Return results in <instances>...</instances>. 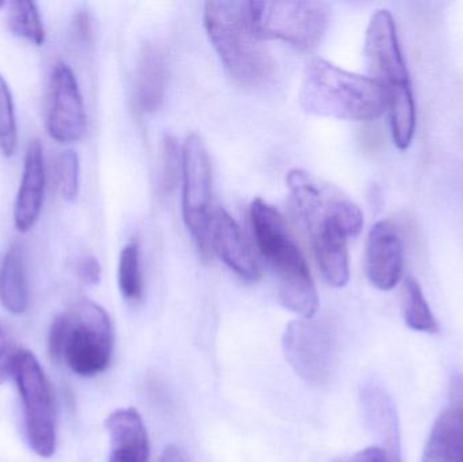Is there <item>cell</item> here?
I'll list each match as a JSON object with an SVG mask.
<instances>
[{"label": "cell", "instance_id": "1", "mask_svg": "<svg viewBox=\"0 0 463 462\" xmlns=\"http://www.w3.org/2000/svg\"><path fill=\"white\" fill-rule=\"evenodd\" d=\"M256 247L275 276L278 297L288 311L312 319L318 308L315 281L282 214L261 198L250 208Z\"/></svg>", "mask_w": 463, "mask_h": 462}, {"label": "cell", "instance_id": "2", "mask_svg": "<svg viewBox=\"0 0 463 462\" xmlns=\"http://www.w3.org/2000/svg\"><path fill=\"white\" fill-rule=\"evenodd\" d=\"M299 103L315 116L373 121L388 111L389 95L375 79L348 72L324 59H313L305 70Z\"/></svg>", "mask_w": 463, "mask_h": 462}, {"label": "cell", "instance_id": "3", "mask_svg": "<svg viewBox=\"0 0 463 462\" xmlns=\"http://www.w3.org/2000/svg\"><path fill=\"white\" fill-rule=\"evenodd\" d=\"M203 24L222 65L237 83H263L272 70L271 57L253 30L248 2H206Z\"/></svg>", "mask_w": 463, "mask_h": 462}, {"label": "cell", "instance_id": "4", "mask_svg": "<svg viewBox=\"0 0 463 462\" xmlns=\"http://www.w3.org/2000/svg\"><path fill=\"white\" fill-rule=\"evenodd\" d=\"M114 333L108 312L89 300L72 308L52 323L48 349L52 358L80 377H94L109 368L113 357Z\"/></svg>", "mask_w": 463, "mask_h": 462}, {"label": "cell", "instance_id": "5", "mask_svg": "<svg viewBox=\"0 0 463 462\" xmlns=\"http://www.w3.org/2000/svg\"><path fill=\"white\" fill-rule=\"evenodd\" d=\"M291 208L310 238L313 249L348 243L364 228V213L340 190L301 168L288 171Z\"/></svg>", "mask_w": 463, "mask_h": 462}, {"label": "cell", "instance_id": "6", "mask_svg": "<svg viewBox=\"0 0 463 462\" xmlns=\"http://www.w3.org/2000/svg\"><path fill=\"white\" fill-rule=\"evenodd\" d=\"M253 30L263 40H279L298 49L320 42L329 24L326 5L312 0L248 2Z\"/></svg>", "mask_w": 463, "mask_h": 462}, {"label": "cell", "instance_id": "7", "mask_svg": "<svg viewBox=\"0 0 463 462\" xmlns=\"http://www.w3.org/2000/svg\"><path fill=\"white\" fill-rule=\"evenodd\" d=\"M11 374L24 404V428L30 448L40 457H52L56 452V420L45 373L32 352L16 350Z\"/></svg>", "mask_w": 463, "mask_h": 462}, {"label": "cell", "instance_id": "8", "mask_svg": "<svg viewBox=\"0 0 463 462\" xmlns=\"http://www.w3.org/2000/svg\"><path fill=\"white\" fill-rule=\"evenodd\" d=\"M182 212L184 224L206 257L212 222V163L208 148L200 136L190 135L182 146Z\"/></svg>", "mask_w": 463, "mask_h": 462}, {"label": "cell", "instance_id": "9", "mask_svg": "<svg viewBox=\"0 0 463 462\" xmlns=\"http://www.w3.org/2000/svg\"><path fill=\"white\" fill-rule=\"evenodd\" d=\"M286 361L293 371L312 385H326L336 363L334 338L328 328L312 319L291 322L282 339Z\"/></svg>", "mask_w": 463, "mask_h": 462}, {"label": "cell", "instance_id": "10", "mask_svg": "<svg viewBox=\"0 0 463 462\" xmlns=\"http://www.w3.org/2000/svg\"><path fill=\"white\" fill-rule=\"evenodd\" d=\"M364 56L373 79L386 91L412 87L391 11L377 10L373 14L364 38Z\"/></svg>", "mask_w": 463, "mask_h": 462}, {"label": "cell", "instance_id": "11", "mask_svg": "<svg viewBox=\"0 0 463 462\" xmlns=\"http://www.w3.org/2000/svg\"><path fill=\"white\" fill-rule=\"evenodd\" d=\"M52 97L49 136L62 144L81 140L87 129L86 108L75 73L65 62H59L54 67Z\"/></svg>", "mask_w": 463, "mask_h": 462}, {"label": "cell", "instance_id": "12", "mask_svg": "<svg viewBox=\"0 0 463 462\" xmlns=\"http://www.w3.org/2000/svg\"><path fill=\"white\" fill-rule=\"evenodd\" d=\"M404 240L399 227L389 220L375 222L370 230L364 255L367 278L377 289L388 292L402 279Z\"/></svg>", "mask_w": 463, "mask_h": 462}, {"label": "cell", "instance_id": "13", "mask_svg": "<svg viewBox=\"0 0 463 462\" xmlns=\"http://www.w3.org/2000/svg\"><path fill=\"white\" fill-rule=\"evenodd\" d=\"M209 241L222 262L240 278L255 282L260 277V269L239 224L224 209H217L212 216Z\"/></svg>", "mask_w": 463, "mask_h": 462}, {"label": "cell", "instance_id": "14", "mask_svg": "<svg viewBox=\"0 0 463 462\" xmlns=\"http://www.w3.org/2000/svg\"><path fill=\"white\" fill-rule=\"evenodd\" d=\"M45 193V163L40 141H30L24 156V175L16 195L14 222L16 230L24 233L37 222Z\"/></svg>", "mask_w": 463, "mask_h": 462}, {"label": "cell", "instance_id": "15", "mask_svg": "<svg viewBox=\"0 0 463 462\" xmlns=\"http://www.w3.org/2000/svg\"><path fill=\"white\" fill-rule=\"evenodd\" d=\"M105 428L110 438L109 462H148V436L143 418L135 409L111 412Z\"/></svg>", "mask_w": 463, "mask_h": 462}, {"label": "cell", "instance_id": "16", "mask_svg": "<svg viewBox=\"0 0 463 462\" xmlns=\"http://www.w3.org/2000/svg\"><path fill=\"white\" fill-rule=\"evenodd\" d=\"M168 67L165 52L154 43L141 51L133 81V106L141 114L159 110L167 89Z\"/></svg>", "mask_w": 463, "mask_h": 462}, {"label": "cell", "instance_id": "17", "mask_svg": "<svg viewBox=\"0 0 463 462\" xmlns=\"http://www.w3.org/2000/svg\"><path fill=\"white\" fill-rule=\"evenodd\" d=\"M362 406L367 422L383 441V449L391 456L392 461H400L399 418L391 395L378 382H369L362 385Z\"/></svg>", "mask_w": 463, "mask_h": 462}, {"label": "cell", "instance_id": "18", "mask_svg": "<svg viewBox=\"0 0 463 462\" xmlns=\"http://www.w3.org/2000/svg\"><path fill=\"white\" fill-rule=\"evenodd\" d=\"M421 462H463V412L451 406L435 420Z\"/></svg>", "mask_w": 463, "mask_h": 462}, {"label": "cell", "instance_id": "19", "mask_svg": "<svg viewBox=\"0 0 463 462\" xmlns=\"http://www.w3.org/2000/svg\"><path fill=\"white\" fill-rule=\"evenodd\" d=\"M0 301L8 312L21 315L29 308V285L24 250L19 244L8 249L0 269Z\"/></svg>", "mask_w": 463, "mask_h": 462}, {"label": "cell", "instance_id": "20", "mask_svg": "<svg viewBox=\"0 0 463 462\" xmlns=\"http://www.w3.org/2000/svg\"><path fill=\"white\" fill-rule=\"evenodd\" d=\"M392 137L397 148L405 151L412 144L416 129V105L412 87L388 92Z\"/></svg>", "mask_w": 463, "mask_h": 462}, {"label": "cell", "instance_id": "21", "mask_svg": "<svg viewBox=\"0 0 463 462\" xmlns=\"http://www.w3.org/2000/svg\"><path fill=\"white\" fill-rule=\"evenodd\" d=\"M402 315L405 325L418 333L437 334V319L424 297L420 284L413 277H407L402 284Z\"/></svg>", "mask_w": 463, "mask_h": 462}, {"label": "cell", "instance_id": "22", "mask_svg": "<svg viewBox=\"0 0 463 462\" xmlns=\"http://www.w3.org/2000/svg\"><path fill=\"white\" fill-rule=\"evenodd\" d=\"M118 285L122 296L129 303H138L143 298L144 279L138 241H130L122 249L119 255Z\"/></svg>", "mask_w": 463, "mask_h": 462}, {"label": "cell", "instance_id": "23", "mask_svg": "<svg viewBox=\"0 0 463 462\" xmlns=\"http://www.w3.org/2000/svg\"><path fill=\"white\" fill-rule=\"evenodd\" d=\"M8 24L16 37L24 38L37 46L43 45L45 42V29L34 2L21 0V2L10 3Z\"/></svg>", "mask_w": 463, "mask_h": 462}, {"label": "cell", "instance_id": "24", "mask_svg": "<svg viewBox=\"0 0 463 462\" xmlns=\"http://www.w3.org/2000/svg\"><path fill=\"white\" fill-rule=\"evenodd\" d=\"M18 141L13 94L5 79L0 75V152L5 157L13 156Z\"/></svg>", "mask_w": 463, "mask_h": 462}, {"label": "cell", "instance_id": "25", "mask_svg": "<svg viewBox=\"0 0 463 462\" xmlns=\"http://www.w3.org/2000/svg\"><path fill=\"white\" fill-rule=\"evenodd\" d=\"M57 187L62 200H75L80 187V163L79 156L72 149L62 151L56 163Z\"/></svg>", "mask_w": 463, "mask_h": 462}, {"label": "cell", "instance_id": "26", "mask_svg": "<svg viewBox=\"0 0 463 462\" xmlns=\"http://www.w3.org/2000/svg\"><path fill=\"white\" fill-rule=\"evenodd\" d=\"M182 175V149L174 136L165 135L162 143V189L171 193Z\"/></svg>", "mask_w": 463, "mask_h": 462}, {"label": "cell", "instance_id": "27", "mask_svg": "<svg viewBox=\"0 0 463 462\" xmlns=\"http://www.w3.org/2000/svg\"><path fill=\"white\" fill-rule=\"evenodd\" d=\"M76 273L79 278L86 285H98L102 277V268L97 258L92 255L81 258L76 265Z\"/></svg>", "mask_w": 463, "mask_h": 462}, {"label": "cell", "instance_id": "28", "mask_svg": "<svg viewBox=\"0 0 463 462\" xmlns=\"http://www.w3.org/2000/svg\"><path fill=\"white\" fill-rule=\"evenodd\" d=\"M14 354H15V352L11 349L7 335H5V330L0 325V385L5 382L8 374L11 373Z\"/></svg>", "mask_w": 463, "mask_h": 462}, {"label": "cell", "instance_id": "29", "mask_svg": "<svg viewBox=\"0 0 463 462\" xmlns=\"http://www.w3.org/2000/svg\"><path fill=\"white\" fill-rule=\"evenodd\" d=\"M348 462H393L383 448H367L356 453Z\"/></svg>", "mask_w": 463, "mask_h": 462}, {"label": "cell", "instance_id": "30", "mask_svg": "<svg viewBox=\"0 0 463 462\" xmlns=\"http://www.w3.org/2000/svg\"><path fill=\"white\" fill-rule=\"evenodd\" d=\"M451 406L463 412V373L456 372L450 380Z\"/></svg>", "mask_w": 463, "mask_h": 462}, {"label": "cell", "instance_id": "31", "mask_svg": "<svg viewBox=\"0 0 463 462\" xmlns=\"http://www.w3.org/2000/svg\"><path fill=\"white\" fill-rule=\"evenodd\" d=\"M75 32L76 35H78L83 42H90V40H91L92 27L89 14H78L75 19Z\"/></svg>", "mask_w": 463, "mask_h": 462}, {"label": "cell", "instance_id": "32", "mask_svg": "<svg viewBox=\"0 0 463 462\" xmlns=\"http://www.w3.org/2000/svg\"><path fill=\"white\" fill-rule=\"evenodd\" d=\"M159 462H186L184 453L176 447H168L167 449L163 452L162 457Z\"/></svg>", "mask_w": 463, "mask_h": 462}]
</instances>
